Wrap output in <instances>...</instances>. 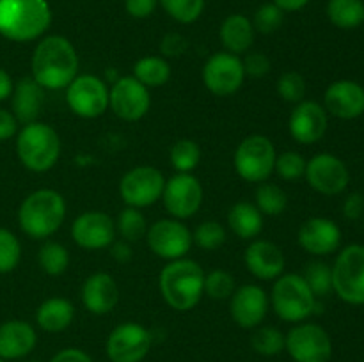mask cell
<instances>
[{
  "instance_id": "1",
  "label": "cell",
  "mask_w": 364,
  "mask_h": 362,
  "mask_svg": "<svg viewBox=\"0 0 364 362\" xmlns=\"http://www.w3.org/2000/svg\"><path fill=\"white\" fill-rule=\"evenodd\" d=\"M32 78L43 89H66L78 75V55L64 35H46L32 53Z\"/></svg>"
},
{
  "instance_id": "2",
  "label": "cell",
  "mask_w": 364,
  "mask_h": 362,
  "mask_svg": "<svg viewBox=\"0 0 364 362\" xmlns=\"http://www.w3.org/2000/svg\"><path fill=\"white\" fill-rule=\"evenodd\" d=\"M52 25L48 0H0V35L14 43L39 39Z\"/></svg>"
},
{
  "instance_id": "3",
  "label": "cell",
  "mask_w": 364,
  "mask_h": 362,
  "mask_svg": "<svg viewBox=\"0 0 364 362\" xmlns=\"http://www.w3.org/2000/svg\"><path fill=\"white\" fill-rule=\"evenodd\" d=\"M159 287L169 307L180 312L191 311L205 295V272L192 259H174L160 272Z\"/></svg>"
},
{
  "instance_id": "4",
  "label": "cell",
  "mask_w": 364,
  "mask_h": 362,
  "mask_svg": "<svg viewBox=\"0 0 364 362\" xmlns=\"http://www.w3.org/2000/svg\"><path fill=\"white\" fill-rule=\"evenodd\" d=\"M66 219V201L52 188H39L21 202L18 209V224L32 240H46L59 231Z\"/></svg>"
},
{
  "instance_id": "5",
  "label": "cell",
  "mask_w": 364,
  "mask_h": 362,
  "mask_svg": "<svg viewBox=\"0 0 364 362\" xmlns=\"http://www.w3.org/2000/svg\"><path fill=\"white\" fill-rule=\"evenodd\" d=\"M16 153L20 162L32 172H48L60 156V138L50 124H25L16 138Z\"/></svg>"
},
{
  "instance_id": "6",
  "label": "cell",
  "mask_w": 364,
  "mask_h": 362,
  "mask_svg": "<svg viewBox=\"0 0 364 362\" xmlns=\"http://www.w3.org/2000/svg\"><path fill=\"white\" fill-rule=\"evenodd\" d=\"M318 298L309 290L304 277L299 273H287V275L277 277L274 283L272 295V309L283 322L288 323H302L316 311Z\"/></svg>"
},
{
  "instance_id": "7",
  "label": "cell",
  "mask_w": 364,
  "mask_h": 362,
  "mask_svg": "<svg viewBox=\"0 0 364 362\" xmlns=\"http://www.w3.org/2000/svg\"><path fill=\"white\" fill-rule=\"evenodd\" d=\"M277 153L272 141L265 135H249L238 144L233 165L238 176L249 183H263L269 180L276 167Z\"/></svg>"
},
{
  "instance_id": "8",
  "label": "cell",
  "mask_w": 364,
  "mask_h": 362,
  "mask_svg": "<svg viewBox=\"0 0 364 362\" xmlns=\"http://www.w3.org/2000/svg\"><path fill=\"white\" fill-rule=\"evenodd\" d=\"M331 268L334 293L347 304L364 305V245L345 247Z\"/></svg>"
},
{
  "instance_id": "9",
  "label": "cell",
  "mask_w": 364,
  "mask_h": 362,
  "mask_svg": "<svg viewBox=\"0 0 364 362\" xmlns=\"http://www.w3.org/2000/svg\"><path fill=\"white\" fill-rule=\"evenodd\" d=\"M284 350L294 362H329L333 341L323 327L302 322L284 336Z\"/></svg>"
},
{
  "instance_id": "10",
  "label": "cell",
  "mask_w": 364,
  "mask_h": 362,
  "mask_svg": "<svg viewBox=\"0 0 364 362\" xmlns=\"http://www.w3.org/2000/svg\"><path fill=\"white\" fill-rule=\"evenodd\" d=\"M110 89L95 75H77L66 87V102L71 112L84 119L103 116L109 109Z\"/></svg>"
},
{
  "instance_id": "11",
  "label": "cell",
  "mask_w": 364,
  "mask_h": 362,
  "mask_svg": "<svg viewBox=\"0 0 364 362\" xmlns=\"http://www.w3.org/2000/svg\"><path fill=\"white\" fill-rule=\"evenodd\" d=\"M151 332L144 325L127 322L109 334L105 351L110 362H142L151 350Z\"/></svg>"
},
{
  "instance_id": "12",
  "label": "cell",
  "mask_w": 364,
  "mask_h": 362,
  "mask_svg": "<svg viewBox=\"0 0 364 362\" xmlns=\"http://www.w3.org/2000/svg\"><path fill=\"white\" fill-rule=\"evenodd\" d=\"M166 177L151 165H139L128 170L119 181V195L127 206L146 208L162 199Z\"/></svg>"
},
{
  "instance_id": "13",
  "label": "cell",
  "mask_w": 364,
  "mask_h": 362,
  "mask_svg": "<svg viewBox=\"0 0 364 362\" xmlns=\"http://www.w3.org/2000/svg\"><path fill=\"white\" fill-rule=\"evenodd\" d=\"M146 240L153 254L167 261L185 258L194 243L188 227L178 219H162L155 222L151 227H148Z\"/></svg>"
},
{
  "instance_id": "14",
  "label": "cell",
  "mask_w": 364,
  "mask_h": 362,
  "mask_svg": "<svg viewBox=\"0 0 364 362\" xmlns=\"http://www.w3.org/2000/svg\"><path fill=\"white\" fill-rule=\"evenodd\" d=\"M245 78L242 59L230 52H217L205 62L203 84L212 94L231 96L242 87Z\"/></svg>"
},
{
  "instance_id": "15",
  "label": "cell",
  "mask_w": 364,
  "mask_h": 362,
  "mask_svg": "<svg viewBox=\"0 0 364 362\" xmlns=\"http://www.w3.org/2000/svg\"><path fill=\"white\" fill-rule=\"evenodd\" d=\"M109 106L123 121L142 119L151 106L149 89L135 77H119L110 87Z\"/></svg>"
},
{
  "instance_id": "16",
  "label": "cell",
  "mask_w": 364,
  "mask_h": 362,
  "mask_svg": "<svg viewBox=\"0 0 364 362\" xmlns=\"http://www.w3.org/2000/svg\"><path fill=\"white\" fill-rule=\"evenodd\" d=\"M306 180L309 187L322 195H338L347 190L350 172L347 163L331 153L315 155L306 165Z\"/></svg>"
},
{
  "instance_id": "17",
  "label": "cell",
  "mask_w": 364,
  "mask_h": 362,
  "mask_svg": "<svg viewBox=\"0 0 364 362\" xmlns=\"http://www.w3.org/2000/svg\"><path fill=\"white\" fill-rule=\"evenodd\" d=\"M162 199L167 212L174 219H191L201 208L203 187L198 177L192 176L191 172H178L176 176L166 181Z\"/></svg>"
},
{
  "instance_id": "18",
  "label": "cell",
  "mask_w": 364,
  "mask_h": 362,
  "mask_svg": "<svg viewBox=\"0 0 364 362\" xmlns=\"http://www.w3.org/2000/svg\"><path fill=\"white\" fill-rule=\"evenodd\" d=\"M71 238L85 251H100L116 240V222L103 212H85L71 224Z\"/></svg>"
},
{
  "instance_id": "19",
  "label": "cell",
  "mask_w": 364,
  "mask_h": 362,
  "mask_svg": "<svg viewBox=\"0 0 364 362\" xmlns=\"http://www.w3.org/2000/svg\"><path fill=\"white\" fill-rule=\"evenodd\" d=\"M327 126H329L327 110L313 99H302L301 103H297L288 119L290 135L299 144L304 146L316 144L320 138H323Z\"/></svg>"
},
{
  "instance_id": "20",
  "label": "cell",
  "mask_w": 364,
  "mask_h": 362,
  "mask_svg": "<svg viewBox=\"0 0 364 362\" xmlns=\"http://www.w3.org/2000/svg\"><path fill=\"white\" fill-rule=\"evenodd\" d=\"M230 300L231 318L242 329L259 327L269 312V297L258 284H244L237 287Z\"/></svg>"
},
{
  "instance_id": "21",
  "label": "cell",
  "mask_w": 364,
  "mask_h": 362,
  "mask_svg": "<svg viewBox=\"0 0 364 362\" xmlns=\"http://www.w3.org/2000/svg\"><path fill=\"white\" fill-rule=\"evenodd\" d=\"M323 109L338 119H355L364 114V87L354 80H338L327 87Z\"/></svg>"
},
{
  "instance_id": "22",
  "label": "cell",
  "mask_w": 364,
  "mask_h": 362,
  "mask_svg": "<svg viewBox=\"0 0 364 362\" xmlns=\"http://www.w3.org/2000/svg\"><path fill=\"white\" fill-rule=\"evenodd\" d=\"M341 243V229L338 224L323 216L306 220L299 229V245L313 256H329Z\"/></svg>"
},
{
  "instance_id": "23",
  "label": "cell",
  "mask_w": 364,
  "mask_h": 362,
  "mask_svg": "<svg viewBox=\"0 0 364 362\" xmlns=\"http://www.w3.org/2000/svg\"><path fill=\"white\" fill-rule=\"evenodd\" d=\"M244 261L249 272L263 280H276L284 272L283 251L269 240H252L245 248Z\"/></svg>"
},
{
  "instance_id": "24",
  "label": "cell",
  "mask_w": 364,
  "mask_h": 362,
  "mask_svg": "<svg viewBox=\"0 0 364 362\" xmlns=\"http://www.w3.org/2000/svg\"><path fill=\"white\" fill-rule=\"evenodd\" d=\"M82 302L91 314H107L119 302V287L110 273L96 272L82 286Z\"/></svg>"
},
{
  "instance_id": "25",
  "label": "cell",
  "mask_w": 364,
  "mask_h": 362,
  "mask_svg": "<svg viewBox=\"0 0 364 362\" xmlns=\"http://www.w3.org/2000/svg\"><path fill=\"white\" fill-rule=\"evenodd\" d=\"M38 344V334L23 319H9L0 325V358L18 361L31 353Z\"/></svg>"
},
{
  "instance_id": "26",
  "label": "cell",
  "mask_w": 364,
  "mask_h": 362,
  "mask_svg": "<svg viewBox=\"0 0 364 362\" xmlns=\"http://www.w3.org/2000/svg\"><path fill=\"white\" fill-rule=\"evenodd\" d=\"M11 98H13V116L16 117L18 123H34L41 114L45 89L32 77H25L14 84Z\"/></svg>"
},
{
  "instance_id": "27",
  "label": "cell",
  "mask_w": 364,
  "mask_h": 362,
  "mask_svg": "<svg viewBox=\"0 0 364 362\" xmlns=\"http://www.w3.org/2000/svg\"><path fill=\"white\" fill-rule=\"evenodd\" d=\"M219 39L226 52L245 53L255 43V27L252 21L245 14H230L226 20L220 23Z\"/></svg>"
},
{
  "instance_id": "28",
  "label": "cell",
  "mask_w": 364,
  "mask_h": 362,
  "mask_svg": "<svg viewBox=\"0 0 364 362\" xmlns=\"http://www.w3.org/2000/svg\"><path fill=\"white\" fill-rule=\"evenodd\" d=\"M75 318V307L68 298L53 297L43 302L36 311V323L45 332H63Z\"/></svg>"
},
{
  "instance_id": "29",
  "label": "cell",
  "mask_w": 364,
  "mask_h": 362,
  "mask_svg": "<svg viewBox=\"0 0 364 362\" xmlns=\"http://www.w3.org/2000/svg\"><path fill=\"white\" fill-rule=\"evenodd\" d=\"M231 231L242 240H252L263 231V213L252 202H237L228 213Z\"/></svg>"
},
{
  "instance_id": "30",
  "label": "cell",
  "mask_w": 364,
  "mask_h": 362,
  "mask_svg": "<svg viewBox=\"0 0 364 362\" xmlns=\"http://www.w3.org/2000/svg\"><path fill=\"white\" fill-rule=\"evenodd\" d=\"M327 18L334 27L343 28V31L361 27L364 23V2L363 0H329Z\"/></svg>"
},
{
  "instance_id": "31",
  "label": "cell",
  "mask_w": 364,
  "mask_h": 362,
  "mask_svg": "<svg viewBox=\"0 0 364 362\" xmlns=\"http://www.w3.org/2000/svg\"><path fill=\"white\" fill-rule=\"evenodd\" d=\"M134 77L146 87H162L171 78V66L167 59L156 55L142 57L135 62Z\"/></svg>"
},
{
  "instance_id": "32",
  "label": "cell",
  "mask_w": 364,
  "mask_h": 362,
  "mask_svg": "<svg viewBox=\"0 0 364 362\" xmlns=\"http://www.w3.org/2000/svg\"><path fill=\"white\" fill-rule=\"evenodd\" d=\"M38 261L45 273L53 277L60 275L66 272L70 265V252L59 241H45L39 248Z\"/></svg>"
},
{
  "instance_id": "33",
  "label": "cell",
  "mask_w": 364,
  "mask_h": 362,
  "mask_svg": "<svg viewBox=\"0 0 364 362\" xmlns=\"http://www.w3.org/2000/svg\"><path fill=\"white\" fill-rule=\"evenodd\" d=\"M288 197L281 187L276 183H259L258 190H256V208L263 213V215L276 216L287 209Z\"/></svg>"
},
{
  "instance_id": "34",
  "label": "cell",
  "mask_w": 364,
  "mask_h": 362,
  "mask_svg": "<svg viewBox=\"0 0 364 362\" xmlns=\"http://www.w3.org/2000/svg\"><path fill=\"white\" fill-rule=\"evenodd\" d=\"M116 231L121 234V238H123L124 241L134 243V241L141 240V238H146V233H148V222H146L141 209L127 206V208L119 213V216H117Z\"/></svg>"
},
{
  "instance_id": "35",
  "label": "cell",
  "mask_w": 364,
  "mask_h": 362,
  "mask_svg": "<svg viewBox=\"0 0 364 362\" xmlns=\"http://www.w3.org/2000/svg\"><path fill=\"white\" fill-rule=\"evenodd\" d=\"M251 346L263 357H274L284 350V334L276 327H256Z\"/></svg>"
},
{
  "instance_id": "36",
  "label": "cell",
  "mask_w": 364,
  "mask_h": 362,
  "mask_svg": "<svg viewBox=\"0 0 364 362\" xmlns=\"http://www.w3.org/2000/svg\"><path fill=\"white\" fill-rule=\"evenodd\" d=\"M169 158L178 172H192L201 160V149L191 138H180L171 148Z\"/></svg>"
},
{
  "instance_id": "37",
  "label": "cell",
  "mask_w": 364,
  "mask_h": 362,
  "mask_svg": "<svg viewBox=\"0 0 364 362\" xmlns=\"http://www.w3.org/2000/svg\"><path fill=\"white\" fill-rule=\"evenodd\" d=\"M304 280L308 283L309 290L313 291L316 298L326 297L333 291V268L327 263L313 261L306 266L302 273Z\"/></svg>"
},
{
  "instance_id": "38",
  "label": "cell",
  "mask_w": 364,
  "mask_h": 362,
  "mask_svg": "<svg viewBox=\"0 0 364 362\" xmlns=\"http://www.w3.org/2000/svg\"><path fill=\"white\" fill-rule=\"evenodd\" d=\"M237 290L235 277L226 270H212L210 273H205V293L213 300H228L233 297Z\"/></svg>"
},
{
  "instance_id": "39",
  "label": "cell",
  "mask_w": 364,
  "mask_h": 362,
  "mask_svg": "<svg viewBox=\"0 0 364 362\" xmlns=\"http://www.w3.org/2000/svg\"><path fill=\"white\" fill-rule=\"evenodd\" d=\"M159 4L180 23H194L205 11V0H159Z\"/></svg>"
},
{
  "instance_id": "40",
  "label": "cell",
  "mask_w": 364,
  "mask_h": 362,
  "mask_svg": "<svg viewBox=\"0 0 364 362\" xmlns=\"http://www.w3.org/2000/svg\"><path fill=\"white\" fill-rule=\"evenodd\" d=\"M306 165L308 160L295 151H284L277 155L274 172L284 181H297L306 176Z\"/></svg>"
},
{
  "instance_id": "41",
  "label": "cell",
  "mask_w": 364,
  "mask_h": 362,
  "mask_svg": "<svg viewBox=\"0 0 364 362\" xmlns=\"http://www.w3.org/2000/svg\"><path fill=\"white\" fill-rule=\"evenodd\" d=\"M277 94L288 103H301L306 98V91H308V85H306V78L302 77L297 71H287V73L281 75L277 78Z\"/></svg>"
},
{
  "instance_id": "42",
  "label": "cell",
  "mask_w": 364,
  "mask_h": 362,
  "mask_svg": "<svg viewBox=\"0 0 364 362\" xmlns=\"http://www.w3.org/2000/svg\"><path fill=\"white\" fill-rule=\"evenodd\" d=\"M192 238L205 251H217L226 243V231H224L223 224L217 220H205L196 227Z\"/></svg>"
},
{
  "instance_id": "43",
  "label": "cell",
  "mask_w": 364,
  "mask_h": 362,
  "mask_svg": "<svg viewBox=\"0 0 364 362\" xmlns=\"http://www.w3.org/2000/svg\"><path fill=\"white\" fill-rule=\"evenodd\" d=\"M21 258V245L9 229L0 227V273L13 272Z\"/></svg>"
},
{
  "instance_id": "44",
  "label": "cell",
  "mask_w": 364,
  "mask_h": 362,
  "mask_svg": "<svg viewBox=\"0 0 364 362\" xmlns=\"http://www.w3.org/2000/svg\"><path fill=\"white\" fill-rule=\"evenodd\" d=\"M283 20L284 11H281L274 2H267L256 9L255 18H252V27L262 34H272L283 25Z\"/></svg>"
},
{
  "instance_id": "45",
  "label": "cell",
  "mask_w": 364,
  "mask_h": 362,
  "mask_svg": "<svg viewBox=\"0 0 364 362\" xmlns=\"http://www.w3.org/2000/svg\"><path fill=\"white\" fill-rule=\"evenodd\" d=\"M244 71H245V77H252V78H262L265 77L267 73L270 71V60L265 53L262 52H252L247 53L244 60Z\"/></svg>"
},
{
  "instance_id": "46",
  "label": "cell",
  "mask_w": 364,
  "mask_h": 362,
  "mask_svg": "<svg viewBox=\"0 0 364 362\" xmlns=\"http://www.w3.org/2000/svg\"><path fill=\"white\" fill-rule=\"evenodd\" d=\"M188 43L178 32H171V34L164 35L162 43H160V52H162L164 59H171V57H180L187 52Z\"/></svg>"
},
{
  "instance_id": "47",
  "label": "cell",
  "mask_w": 364,
  "mask_h": 362,
  "mask_svg": "<svg viewBox=\"0 0 364 362\" xmlns=\"http://www.w3.org/2000/svg\"><path fill=\"white\" fill-rule=\"evenodd\" d=\"M159 0H124V9L132 18L144 20L155 13Z\"/></svg>"
},
{
  "instance_id": "48",
  "label": "cell",
  "mask_w": 364,
  "mask_h": 362,
  "mask_svg": "<svg viewBox=\"0 0 364 362\" xmlns=\"http://www.w3.org/2000/svg\"><path fill=\"white\" fill-rule=\"evenodd\" d=\"M364 213V195L359 192L348 195L343 202V215L348 220H358L361 219Z\"/></svg>"
},
{
  "instance_id": "49",
  "label": "cell",
  "mask_w": 364,
  "mask_h": 362,
  "mask_svg": "<svg viewBox=\"0 0 364 362\" xmlns=\"http://www.w3.org/2000/svg\"><path fill=\"white\" fill-rule=\"evenodd\" d=\"M50 362H92V358L80 348H64V350L57 351L50 358Z\"/></svg>"
},
{
  "instance_id": "50",
  "label": "cell",
  "mask_w": 364,
  "mask_h": 362,
  "mask_svg": "<svg viewBox=\"0 0 364 362\" xmlns=\"http://www.w3.org/2000/svg\"><path fill=\"white\" fill-rule=\"evenodd\" d=\"M18 131V121L13 116V112H7V110L0 109V142L9 141L11 137H14Z\"/></svg>"
},
{
  "instance_id": "51",
  "label": "cell",
  "mask_w": 364,
  "mask_h": 362,
  "mask_svg": "<svg viewBox=\"0 0 364 362\" xmlns=\"http://www.w3.org/2000/svg\"><path fill=\"white\" fill-rule=\"evenodd\" d=\"M112 256L116 261L119 263H128L132 259V247L128 241L121 240V241H112Z\"/></svg>"
},
{
  "instance_id": "52",
  "label": "cell",
  "mask_w": 364,
  "mask_h": 362,
  "mask_svg": "<svg viewBox=\"0 0 364 362\" xmlns=\"http://www.w3.org/2000/svg\"><path fill=\"white\" fill-rule=\"evenodd\" d=\"M13 89H14V82L11 78V75L7 73L6 70L0 67V102L9 98L13 94Z\"/></svg>"
},
{
  "instance_id": "53",
  "label": "cell",
  "mask_w": 364,
  "mask_h": 362,
  "mask_svg": "<svg viewBox=\"0 0 364 362\" xmlns=\"http://www.w3.org/2000/svg\"><path fill=\"white\" fill-rule=\"evenodd\" d=\"M281 11L284 13H294V11H301L309 4V0H272Z\"/></svg>"
},
{
  "instance_id": "54",
  "label": "cell",
  "mask_w": 364,
  "mask_h": 362,
  "mask_svg": "<svg viewBox=\"0 0 364 362\" xmlns=\"http://www.w3.org/2000/svg\"><path fill=\"white\" fill-rule=\"evenodd\" d=\"M0 362H9V361H6V358H0Z\"/></svg>"
},
{
  "instance_id": "55",
  "label": "cell",
  "mask_w": 364,
  "mask_h": 362,
  "mask_svg": "<svg viewBox=\"0 0 364 362\" xmlns=\"http://www.w3.org/2000/svg\"><path fill=\"white\" fill-rule=\"evenodd\" d=\"M23 362H38V361H23Z\"/></svg>"
}]
</instances>
